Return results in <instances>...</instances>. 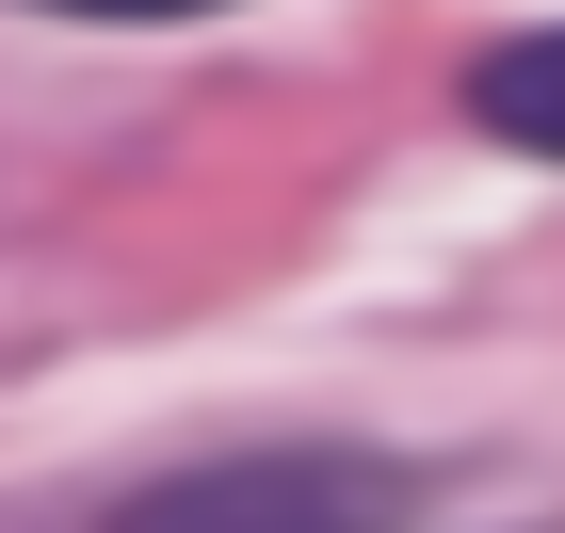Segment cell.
Here are the masks:
<instances>
[{"instance_id":"3957f363","label":"cell","mask_w":565,"mask_h":533,"mask_svg":"<svg viewBox=\"0 0 565 533\" xmlns=\"http://www.w3.org/2000/svg\"><path fill=\"white\" fill-rule=\"evenodd\" d=\"M65 17H211V0H65Z\"/></svg>"},{"instance_id":"7a4b0ae2","label":"cell","mask_w":565,"mask_h":533,"mask_svg":"<svg viewBox=\"0 0 565 533\" xmlns=\"http://www.w3.org/2000/svg\"><path fill=\"white\" fill-rule=\"evenodd\" d=\"M469 114H484L501 146H533V162H565V33L484 49V65H469Z\"/></svg>"},{"instance_id":"6da1fadb","label":"cell","mask_w":565,"mask_h":533,"mask_svg":"<svg viewBox=\"0 0 565 533\" xmlns=\"http://www.w3.org/2000/svg\"><path fill=\"white\" fill-rule=\"evenodd\" d=\"M404 518H420V486L355 437H259L114 501V533H404Z\"/></svg>"}]
</instances>
